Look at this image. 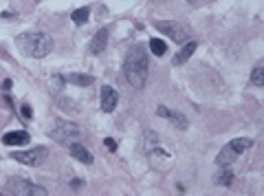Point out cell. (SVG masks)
Masks as SVG:
<instances>
[{"mask_svg":"<svg viewBox=\"0 0 264 196\" xmlns=\"http://www.w3.org/2000/svg\"><path fill=\"white\" fill-rule=\"evenodd\" d=\"M11 159L18 161V163H22V165H31V168H36V165H42L46 159H49V150L42 148V146H38V148H31V150L11 152Z\"/></svg>","mask_w":264,"mask_h":196,"instance_id":"cell-8","label":"cell"},{"mask_svg":"<svg viewBox=\"0 0 264 196\" xmlns=\"http://www.w3.org/2000/svg\"><path fill=\"white\" fill-rule=\"evenodd\" d=\"M16 46L29 58H44L53 51V38L42 31H27L16 38Z\"/></svg>","mask_w":264,"mask_h":196,"instance_id":"cell-2","label":"cell"},{"mask_svg":"<svg viewBox=\"0 0 264 196\" xmlns=\"http://www.w3.org/2000/svg\"><path fill=\"white\" fill-rule=\"evenodd\" d=\"M150 51L154 55H163L165 51H168V44H165L161 38H152V40H150Z\"/></svg>","mask_w":264,"mask_h":196,"instance_id":"cell-19","label":"cell"},{"mask_svg":"<svg viewBox=\"0 0 264 196\" xmlns=\"http://www.w3.org/2000/svg\"><path fill=\"white\" fill-rule=\"evenodd\" d=\"M2 192L5 194H16V196H46L49 192H46V187L42 185H36V183L27 181V178L22 176H11L9 181L5 183V187H2Z\"/></svg>","mask_w":264,"mask_h":196,"instance_id":"cell-4","label":"cell"},{"mask_svg":"<svg viewBox=\"0 0 264 196\" xmlns=\"http://www.w3.org/2000/svg\"><path fill=\"white\" fill-rule=\"evenodd\" d=\"M106 44H108V29H99V31L93 36V40L88 42V53H91V55L104 53Z\"/></svg>","mask_w":264,"mask_h":196,"instance_id":"cell-11","label":"cell"},{"mask_svg":"<svg viewBox=\"0 0 264 196\" xmlns=\"http://www.w3.org/2000/svg\"><path fill=\"white\" fill-rule=\"evenodd\" d=\"M29 141H31V137H29L27 130H11V133H7L2 137L5 146H22V143H29Z\"/></svg>","mask_w":264,"mask_h":196,"instance_id":"cell-13","label":"cell"},{"mask_svg":"<svg viewBox=\"0 0 264 196\" xmlns=\"http://www.w3.org/2000/svg\"><path fill=\"white\" fill-rule=\"evenodd\" d=\"M156 115H159L161 119H168L170 123H174V126L181 128V130H185V128L189 126V119H187L185 115L174 110V108H168V106H159V108H156Z\"/></svg>","mask_w":264,"mask_h":196,"instance_id":"cell-9","label":"cell"},{"mask_svg":"<svg viewBox=\"0 0 264 196\" xmlns=\"http://www.w3.org/2000/svg\"><path fill=\"white\" fill-rule=\"evenodd\" d=\"M148 69H150V58H148V51L141 44H134L128 49L126 59H123V78L130 84L132 88L141 91L146 86L148 79Z\"/></svg>","mask_w":264,"mask_h":196,"instance_id":"cell-1","label":"cell"},{"mask_svg":"<svg viewBox=\"0 0 264 196\" xmlns=\"http://www.w3.org/2000/svg\"><path fill=\"white\" fill-rule=\"evenodd\" d=\"M156 31L163 33L165 38H170V40H174L176 44H185V42H189L191 38V31L185 27V24L176 22V20H156L154 22Z\"/></svg>","mask_w":264,"mask_h":196,"instance_id":"cell-6","label":"cell"},{"mask_svg":"<svg viewBox=\"0 0 264 196\" xmlns=\"http://www.w3.org/2000/svg\"><path fill=\"white\" fill-rule=\"evenodd\" d=\"M251 146H253V139H249V137L233 139V141H229L227 146H225L223 150L218 152V157H216V163H218L220 168H225V165H231L233 161H236L245 150H249Z\"/></svg>","mask_w":264,"mask_h":196,"instance_id":"cell-3","label":"cell"},{"mask_svg":"<svg viewBox=\"0 0 264 196\" xmlns=\"http://www.w3.org/2000/svg\"><path fill=\"white\" fill-rule=\"evenodd\" d=\"M20 110H22V115L27 119H31V106H29V104H22V106H20Z\"/></svg>","mask_w":264,"mask_h":196,"instance_id":"cell-20","label":"cell"},{"mask_svg":"<svg viewBox=\"0 0 264 196\" xmlns=\"http://www.w3.org/2000/svg\"><path fill=\"white\" fill-rule=\"evenodd\" d=\"M69 152H71V157H73L75 161H79V163L91 165L93 161H95L93 152L88 150V148L84 146V143H79V141H71V143H69Z\"/></svg>","mask_w":264,"mask_h":196,"instance_id":"cell-10","label":"cell"},{"mask_svg":"<svg viewBox=\"0 0 264 196\" xmlns=\"http://www.w3.org/2000/svg\"><path fill=\"white\" fill-rule=\"evenodd\" d=\"M196 46H198V44H196V40H189V42H185V44H183V49L178 51L176 55H174V59H172V62H174V66H178V64H185L187 59H189L191 55H194Z\"/></svg>","mask_w":264,"mask_h":196,"instance_id":"cell-15","label":"cell"},{"mask_svg":"<svg viewBox=\"0 0 264 196\" xmlns=\"http://www.w3.org/2000/svg\"><path fill=\"white\" fill-rule=\"evenodd\" d=\"M88 18H91V11H88V7H79V9H75L73 14H71V20H73L77 27H82V24L88 22Z\"/></svg>","mask_w":264,"mask_h":196,"instance_id":"cell-17","label":"cell"},{"mask_svg":"<svg viewBox=\"0 0 264 196\" xmlns=\"http://www.w3.org/2000/svg\"><path fill=\"white\" fill-rule=\"evenodd\" d=\"M119 104V93L113 86H104L101 88V110L104 113H113Z\"/></svg>","mask_w":264,"mask_h":196,"instance_id":"cell-12","label":"cell"},{"mask_svg":"<svg viewBox=\"0 0 264 196\" xmlns=\"http://www.w3.org/2000/svg\"><path fill=\"white\" fill-rule=\"evenodd\" d=\"M49 137H53L59 143H71L77 137H82V128L66 119H53V128L49 130Z\"/></svg>","mask_w":264,"mask_h":196,"instance_id":"cell-5","label":"cell"},{"mask_svg":"<svg viewBox=\"0 0 264 196\" xmlns=\"http://www.w3.org/2000/svg\"><path fill=\"white\" fill-rule=\"evenodd\" d=\"M233 183V172L229 170V165H225L218 174H216V185H223V187H229Z\"/></svg>","mask_w":264,"mask_h":196,"instance_id":"cell-16","label":"cell"},{"mask_svg":"<svg viewBox=\"0 0 264 196\" xmlns=\"http://www.w3.org/2000/svg\"><path fill=\"white\" fill-rule=\"evenodd\" d=\"M191 2H194V0H191Z\"/></svg>","mask_w":264,"mask_h":196,"instance_id":"cell-22","label":"cell"},{"mask_svg":"<svg viewBox=\"0 0 264 196\" xmlns=\"http://www.w3.org/2000/svg\"><path fill=\"white\" fill-rule=\"evenodd\" d=\"M62 79L69 84H75V86H91L95 82V78L88 73H62Z\"/></svg>","mask_w":264,"mask_h":196,"instance_id":"cell-14","label":"cell"},{"mask_svg":"<svg viewBox=\"0 0 264 196\" xmlns=\"http://www.w3.org/2000/svg\"><path fill=\"white\" fill-rule=\"evenodd\" d=\"M104 143H106V146H108V150H110V152H114V150H117V141H114V139H110V137H108Z\"/></svg>","mask_w":264,"mask_h":196,"instance_id":"cell-21","label":"cell"},{"mask_svg":"<svg viewBox=\"0 0 264 196\" xmlns=\"http://www.w3.org/2000/svg\"><path fill=\"white\" fill-rule=\"evenodd\" d=\"M251 84L255 86H264V66L262 64H255L253 71H251Z\"/></svg>","mask_w":264,"mask_h":196,"instance_id":"cell-18","label":"cell"},{"mask_svg":"<svg viewBox=\"0 0 264 196\" xmlns=\"http://www.w3.org/2000/svg\"><path fill=\"white\" fill-rule=\"evenodd\" d=\"M143 150H146L148 159L152 163H159V161H170V152L163 150V143H161L159 135L154 130H143Z\"/></svg>","mask_w":264,"mask_h":196,"instance_id":"cell-7","label":"cell"}]
</instances>
